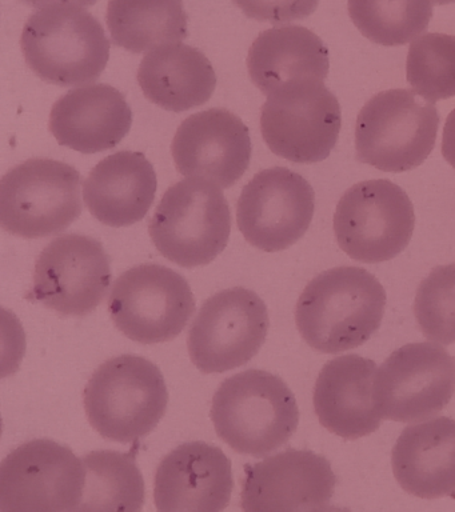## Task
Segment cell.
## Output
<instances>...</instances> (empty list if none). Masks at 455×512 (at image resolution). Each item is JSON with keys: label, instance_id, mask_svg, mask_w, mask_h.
Listing matches in <instances>:
<instances>
[{"label": "cell", "instance_id": "obj_25", "mask_svg": "<svg viewBox=\"0 0 455 512\" xmlns=\"http://www.w3.org/2000/svg\"><path fill=\"white\" fill-rule=\"evenodd\" d=\"M106 20L115 46L133 54L189 36V15L182 0H109Z\"/></svg>", "mask_w": 455, "mask_h": 512}, {"label": "cell", "instance_id": "obj_33", "mask_svg": "<svg viewBox=\"0 0 455 512\" xmlns=\"http://www.w3.org/2000/svg\"><path fill=\"white\" fill-rule=\"evenodd\" d=\"M435 6H443V4L455 3V0H431Z\"/></svg>", "mask_w": 455, "mask_h": 512}, {"label": "cell", "instance_id": "obj_32", "mask_svg": "<svg viewBox=\"0 0 455 512\" xmlns=\"http://www.w3.org/2000/svg\"><path fill=\"white\" fill-rule=\"evenodd\" d=\"M26 6L34 8H47L54 6H75V7H90L94 6L98 0H22Z\"/></svg>", "mask_w": 455, "mask_h": 512}, {"label": "cell", "instance_id": "obj_7", "mask_svg": "<svg viewBox=\"0 0 455 512\" xmlns=\"http://www.w3.org/2000/svg\"><path fill=\"white\" fill-rule=\"evenodd\" d=\"M81 174L59 160L35 158L7 172L0 182L3 230L25 239L67 230L81 216Z\"/></svg>", "mask_w": 455, "mask_h": 512}, {"label": "cell", "instance_id": "obj_15", "mask_svg": "<svg viewBox=\"0 0 455 512\" xmlns=\"http://www.w3.org/2000/svg\"><path fill=\"white\" fill-rule=\"evenodd\" d=\"M111 260L91 236L66 234L47 244L34 271V298L65 316L91 314L106 298Z\"/></svg>", "mask_w": 455, "mask_h": 512}, {"label": "cell", "instance_id": "obj_16", "mask_svg": "<svg viewBox=\"0 0 455 512\" xmlns=\"http://www.w3.org/2000/svg\"><path fill=\"white\" fill-rule=\"evenodd\" d=\"M241 503L245 511H323L333 498L337 476L325 456L289 450L247 464Z\"/></svg>", "mask_w": 455, "mask_h": 512}, {"label": "cell", "instance_id": "obj_4", "mask_svg": "<svg viewBox=\"0 0 455 512\" xmlns=\"http://www.w3.org/2000/svg\"><path fill=\"white\" fill-rule=\"evenodd\" d=\"M21 47L35 75L59 87L94 82L110 59L105 28L89 11L75 6L42 8L31 15Z\"/></svg>", "mask_w": 455, "mask_h": 512}, {"label": "cell", "instance_id": "obj_27", "mask_svg": "<svg viewBox=\"0 0 455 512\" xmlns=\"http://www.w3.org/2000/svg\"><path fill=\"white\" fill-rule=\"evenodd\" d=\"M349 15L363 36L381 46H405L433 18L431 0H349Z\"/></svg>", "mask_w": 455, "mask_h": 512}, {"label": "cell", "instance_id": "obj_12", "mask_svg": "<svg viewBox=\"0 0 455 512\" xmlns=\"http://www.w3.org/2000/svg\"><path fill=\"white\" fill-rule=\"evenodd\" d=\"M269 312L254 291L243 287L207 299L191 324L187 347L203 374H222L250 362L269 331Z\"/></svg>", "mask_w": 455, "mask_h": 512}, {"label": "cell", "instance_id": "obj_14", "mask_svg": "<svg viewBox=\"0 0 455 512\" xmlns=\"http://www.w3.org/2000/svg\"><path fill=\"white\" fill-rule=\"evenodd\" d=\"M315 192L302 175L273 167L243 187L237 204L239 231L251 246L266 252L286 250L309 230Z\"/></svg>", "mask_w": 455, "mask_h": 512}, {"label": "cell", "instance_id": "obj_5", "mask_svg": "<svg viewBox=\"0 0 455 512\" xmlns=\"http://www.w3.org/2000/svg\"><path fill=\"white\" fill-rule=\"evenodd\" d=\"M149 232L157 250L171 262L185 268L206 266L229 243V203L209 180H182L163 195Z\"/></svg>", "mask_w": 455, "mask_h": 512}, {"label": "cell", "instance_id": "obj_3", "mask_svg": "<svg viewBox=\"0 0 455 512\" xmlns=\"http://www.w3.org/2000/svg\"><path fill=\"white\" fill-rule=\"evenodd\" d=\"M87 419L111 442L149 435L166 414L169 391L161 370L142 356H115L98 367L83 395Z\"/></svg>", "mask_w": 455, "mask_h": 512}, {"label": "cell", "instance_id": "obj_11", "mask_svg": "<svg viewBox=\"0 0 455 512\" xmlns=\"http://www.w3.org/2000/svg\"><path fill=\"white\" fill-rule=\"evenodd\" d=\"M85 466L69 447L50 439L23 443L0 464V510L78 511Z\"/></svg>", "mask_w": 455, "mask_h": 512}, {"label": "cell", "instance_id": "obj_28", "mask_svg": "<svg viewBox=\"0 0 455 512\" xmlns=\"http://www.w3.org/2000/svg\"><path fill=\"white\" fill-rule=\"evenodd\" d=\"M407 82L427 102L455 96V36L426 34L414 40L406 60Z\"/></svg>", "mask_w": 455, "mask_h": 512}, {"label": "cell", "instance_id": "obj_6", "mask_svg": "<svg viewBox=\"0 0 455 512\" xmlns=\"http://www.w3.org/2000/svg\"><path fill=\"white\" fill-rule=\"evenodd\" d=\"M438 127L437 107L417 92H379L359 112L355 127L357 158L379 171L413 170L433 151Z\"/></svg>", "mask_w": 455, "mask_h": 512}, {"label": "cell", "instance_id": "obj_10", "mask_svg": "<svg viewBox=\"0 0 455 512\" xmlns=\"http://www.w3.org/2000/svg\"><path fill=\"white\" fill-rule=\"evenodd\" d=\"M111 319L127 338L142 344L177 338L195 312L189 282L161 264H141L115 280L109 299Z\"/></svg>", "mask_w": 455, "mask_h": 512}, {"label": "cell", "instance_id": "obj_24", "mask_svg": "<svg viewBox=\"0 0 455 512\" xmlns=\"http://www.w3.org/2000/svg\"><path fill=\"white\" fill-rule=\"evenodd\" d=\"M138 83L163 110L183 112L209 102L217 87L213 64L198 48L166 44L142 59Z\"/></svg>", "mask_w": 455, "mask_h": 512}, {"label": "cell", "instance_id": "obj_9", "mask_svg": "<svg viewBox=\"0 0 455 512\" xmlns=\"http://www.w3.org/2000/svg\"><path fill=\"white\" fill-rule=\"evenodd\" d=\"M342 126L337 96L321 80L287 84L269 95L261 111V132L270 150L293 163L329 158Z\"/></svg>", "mask_w": 455, "mask_h": 512}, {"label": "cell", "instance_id": "obj_2", "mask_svg": "<svg viewBox=\"0 0 455 512\" xmlns=\"http://www.w3.org/2000/svg\"><path fill=\"white\" fill-rule=\"evenodd\" d=\"M219 438L242 455L261 458L289 442L299 408L289 386L263 370H246L219 386L211 406Z\"/></svg>", "mask_w": 455, "mask_h": 512}, {"label": "cell", "instance_id": "obj_17", "mask_svg": "<svg viewBox=\"0 0 455 512\" xmlns=\"http://www.w3.org/2000/svg\"><path fill=\"white\" fill-rule=\"evenodd\" d=\"M249 128L234 112L210 108L183 120L171 144L175 166L187 178L230 188L250 166Z\"/></svg>", "mask_w": 455, "mask_h": 512}, {"label": "cell", "instance_id": "obj_29", "mask_svg": "<svg viewBox=\"0 0 455 512\" xmlns=\"http://www.w3.org/2000/svg\"><path fill=\"white\" fill-rule=\"evenodd\" d=\"M414 315L431 342L455 343V263L435 267L419 284Z\"/></svg>", "mask_w": 455, "mask_h": 512}, {"label": "cell", "instance_id": "obj_18", "mask_svg": "<svg viewBox=\"0 0 455 512\" xmlns=\"http://www.w3.org/2000/svg\"><path fill=\"white\" fill-rule=\"evenodd\" d=\"M231 460L213 444L187 442L162 459L155 472L154 502L165 512H219L229 506Z\"/></svg>", "mask_w": 455, "mask_h": 512}, {"label": "cell", "instance_id": "obj_1", "mask_svg": "<svg viewBox=\"0 0 455 512\" xmlns=\"http://www.w3.org/2000/svg\"><path fill=\"white\" fill-rule=\"evenodd\" d=\"M386 291L361 267H335L315 276L295 308L299 334L311 348L338 354L362 346L381 327Z\"/></svg>", "mask_w": 455, "mask_h": 512}, {"label": "cell", "instance_id": "obj_21", "mask_svg": "<svg viewBox=\"0 0 455 512\" xmlns=\"http://www.w3.org/2000/svg\"><path fill=\"white\" fill-rule=\"evenodd\" d=\"M157 174L141 152L119 151L101 160L83 182L91 215L110 227L141 222L157 194Z\"/></svg>", "mask_w": 455, "mask_h": 512}, {"label": "cell", "instance_id": "obj_8", "mask_svg": "<svg viewBox=\"0 0 455 512\" xmlns=\"http://www.w3.org/2000/svg\"><path fill=\"white\" fill-rule=\"evenodd\" d=\"M414 226L409 195L389 179L354 184L334 214L339 247L362 263L387 262L401 254L409 246Z\"/></svg>", "mask_w": 455, "mask_h": 512}, {"label": "cell", "instance_id": "obj_30", "mask_svg": "<svg viewBox=\"0 0 455 512\" xmlns=\"http://www.w3.org/2000/svg\"><path fill=\"white\" fill-rule=\"evenodd\" d=\"M247 18L283 24L309 18L317 10L319 0H233Z\"/></svg>", "mask_w": 455, "mask_h": 512}, {"label": "cell", "instance_id": "obj_31", "mask_svg": "<svg viewBox=\"0 0 455 512\" xmlns=\"http://www.w3.org/2000/svg\"><path fill=\"white\" fill-rule=\"evenodd\" d=\"M442 154L443 158L455 168V110L447 116L445 128H443Z\"/></svg>", "mask_w": 455, "mask_h": 512}, {"label": "cell", "instance_id": "obj_26", "mask_svg": "<svg viewBox=\"0 0 455 512\" xmlns=\"http://www.w3.org/2000/svg\"><path fill=\"white\" fill-rule=\"evenodd\" d=\"M85 488L78 511H141L145 480L135 458L123 452L102 450L82 456Z\"/></svg>", "mask_w": 455, "mask_h": 512}, {"label": "cell", "instance_id": "obj_22", "mask_svg": "<svg viewBox=\"0 0 455 512\" xmlns=\"http://www.w3.org/2000/svg\"><path fill=\"white\" fill-rule=\"evenodd\" d=\"M399 486L421 499L455 492V420L439 416L403 430L391 454Z\"/></svg>", "mask_w": 455, "mask_h": 512}, {"label": "cell", "instance_id": "obj_13", "mask_svg": "<svg viewBox=\"0 0 455 512\" xmlns=\"http://www.w3.org/2000/svg\"><path fill=\"white\" fill-rule=\"evenodd\" d=\"M455 392V358L438 344H406L383 362L374 380L382 418L413 423L437 415Z\"/></svg>", "mask_w": 455, "mask_h": 512}, {"label": "cell", "instance_id": "obj_20", "mask_svg": "<svg viewBox=\"0 0 455 512\" xmlns=\"http://www.w3.org/2000/svg\"><path fill=\"white\" fill-rule=\"evenodd\" d=\"M133 126L125 95L109 84L75 88L54 104L49 127L61 146L82 154L117 147Z\"/></svg>", "mask_w": 455, "mask_h": 512}, {"label": "cell", "instance_id": "obj_23", "mask_svg": "<svg viewBox=\"0 0 455 512\" xmlns=\"http://www.w3.org/2000/svg\"><path fill=\"white\" fill-rule=\"evenodd\" d=\"M329 50L317 34L302 26L270 28L259 34L247 55V70L266 96L302 80L325 82Z\"/></svg>", "mask_w": 455, "mask_h": 512}, {"label": "cell", "instance_id": "obj_19", "mask_svg": "<svg viewBox=\"0 0 455 512\" xmlns=\"http://www.w3.org/2000/svg\"><path fill=\"white\" fill-rule=\"evenodd\" d=\"M377 364L343 355L323 366L314 387V408L326 430L346 440L373 434L382 423L374 400Z\"/></svg>", "mask_w": 455, "mask_h": 512}]
</instances>
